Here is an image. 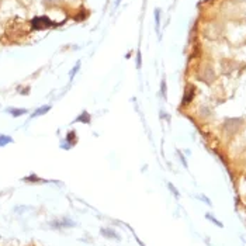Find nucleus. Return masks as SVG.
I'll return each mask as SVG.
<instances>
[{
  "instance_id": "obj_1",
  "label": "nucleus",
  "mask_w": 246,
  "mask_h": 246,
  "mask_svg": "<svg viewBox=\"0 0 246 246\" xmlns=\"http://www.w3.org/2000/svg\"><path fill=\"white\" fill-rule=\"evenodd\" d=\"M52 23L49 21L47 17H37V18H34L31 23V26L34 28H37V30H44V28H48Z\"/></svg>"
},
{
  "instance_id": "obj_2",
  "label": "nucleus",
  "mask_w": 246,
  "mask_h": 246,
  "mask_svg": "<svg viewBox=\"0 0 246 246\" xmlns=\"http://www.w3.org/2000/svg\"><path fill=\"white\" fill-rule=\"evenodd\" d=\"M7 112L10 114V115H13V117H21V115H24V114H27V110L26 108H7Z\"/></svg>"
},
{
  "instance_id": "obj_3",
  "label": "nucleus",
  "mask_w": 246,
  "mask_h": 246,
  "mask_svg": "<svg viewBox=\"0 0 246 246\" xmlns=\"http://www.w3.org/2000/svg\"><path fill=\"white\" fill-rule=\"evenodd\" d=\"M193 97H194V89L193 87L186 89V93H184V97H183V104H188L193 100Z\"/></svg>"
},
{
  "instance_id": "obj_4",
  "label": "nucleus",
  "mask_w": 246,
  "mask_h": 246,
  "mask_svg": "<svg viewBox=\"0 0 246 246\" xmlns=\"http://www.w3.org/2000/svg\"><path fill=\"white\" fill-rule=\"evenodd\" d=\"M49 110H51V107H49V106H42V107L37 108L35 111L32 112L31 117H32V118H35V117H39V115H44V114H45V112H48Z\"/></svg>"
},
{
  "instance_id": "obj_5",
  "label": "nucleus",
  "mask_w": 246,
  "mask_h": 246,
  "mask_svg": "<svg viewBox=\"0 0 246 246\" xmlns=\"http://www.w3.org/2000/svg\"><path fill=\"white\" fill-rule=\"evenodd\" d=\"M101 234L106 235V238H111V239H120V236L111 229H101Z\"/></svg>"
},
{
  "instance_id": "obj_6",
  "label": "nucleus",
  "mask_w": 246,
  "mask_h": 246,
  "mask_svg": "<svg viewBox=\"0 0 246 246\" xmlns=\"http://www.w3.org/2000/svg\"><path fill=\"white\" fill-rule=\"evenodd\" d=\"M11 142H13L11 137H9V135H0V148L6 146L7 144H11Z\"/></svg>"
},
{
  "instance_id": "obj_7",
  "label": "nucleus",
  "mask_w": 246,
  "mask_h": 246,
  "mask_svg": "<svg viewBox=\"0 0 246 246\" xmlns=\"http://www.w3.org/2000/svg\"><path fill=\"white\" fill-rule=\"evenodd\" d=\"M76 121H82V123H85V124H89L90 123V115H89L87 112H82L80 115L77 117Z\"/></svg>"
},
{
  "instance_id": "obj_8",
  "label": "nucleus",
  "mask_w": 246,
  "mask_h": 246,
  "mask_svg": "<svg viewBox=\"0 0 246 246\" xmlns=\"http://www.w3.org/2000/svg\"><path fill=\"white\" fill-rule=\"evenodd\" d=\"M205 217H207V219H210V221H212V222H214V224L217 225V226H221V228H222V226H224V225H222V222H219L218 219H215L214 217H212V215L207 214V215H205Z\"/></svg>"
},
{
  "instance_id": "obj_9",
  "label": "nucleus",
  "mask_w": 246,
  "mask_h": 246,
  "mask_svg": "<svg viewBox=\"0 0 246 246\" xmlns=\"http://www.w3.org/2000/svg\"><path fill=\"white\" fill-rule=\"evenodd\" d=\"M167 186H169V188H170V190H172V193H173V194H174V196H176V197H179V191H177L176 188L173 187V184H170V183H169V184H167Z\"/></svg>"
},
{
  "instance_id": "obj_10",
  "label": "nucleus",
  "mask_w": 246,
  "mask_h": 246,
  "mask_svg": "<svg viewBox=\"0 0 246 246\" xmlns=\"http://www.w3.org/2000/svg\"><path fill=\"white\" fill-rule=\"evenodd\" d=\"M162 94L166 97V83L165 82H162Z\"/></svg>"
},
{
  "instance_id": "obj_11",
  "label": "nucleus",
  "mask_w": 246,
  "mask_h": 246,
  "mask_svg": "<svg viewBox=\"0 0 246 246\" xmlns=\"http://www.w3.org/2000/svg\"><path fill=\"white\" fill-rule=\"evenodd\" d=\"M77 70H79V64L76 65V68H75L73 70H72V72H70V77H73V75H75V73L77 72Z\"/></svg>"
}]
</instances>
